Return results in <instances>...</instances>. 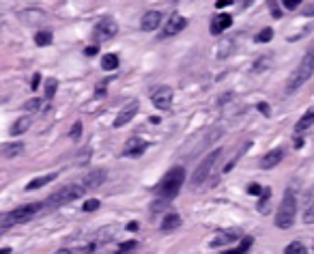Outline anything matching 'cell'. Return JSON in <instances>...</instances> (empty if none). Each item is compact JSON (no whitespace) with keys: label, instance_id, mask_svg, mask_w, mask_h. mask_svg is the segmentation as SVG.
<instances>
[{"label":"cell","instance_id":"cell-1","mask_svg":"<svg viewBox=\"0 0 314 254\" xmlns=\"http://www.w3.org/2000/svg\"><path fill=\"white\" fill-rule=\"evenodd\" d=\"M297 196H295V189L288 187L284 198H282L280 207H278V213H276V226L282 228V231H286V228H291L295 224V218H297Z\"/></svg>","mask_w":314,"mask_h":254},{"label":"cell","instance_id":"cell-2","mask_svg":"<svg viewBox=\"0 0 314 254\" xmlns=\"http://www.w3.org/2000/svg\"><path fill=\"white\" fill-rule=\"evenodd\" d=\"M312 74H314V50H308V52H305V56L301 58V62L297 65V69L291 74V78H288L286 91H288V93L297 91L299 86H303L305 82L310 80Z\"/></svg>","mask_w":314,"mask_h":254},{"label":"cell","instance_id":"cell-3","mask_svg":"<svg viewBox=\"0 0 314 254\" xmlns=\"http://www.w3.org/2000/svg\"><path fill=\"white\" fill-rule=\"evenodd\" d=\"M183 181H185V170L181 168H172L168 170L162 181L157 183V194L164 198V201H170V198H174L176 194H179V189L183 187Z\"/></svg>","mask_w":314,"mask_h":254},{"label":"cell","instance_id":"cell-4","mask_svg":"<svg viewBox=\"0 0 314 254\" xmlns=\"http://www.w3.org/2000/svg\"><path fill=\"white\" fill-rule=\"evenodd\" d=\"M39 209H41V203H28V205H22V207L13 209L11 213H5V216L0 218V220H3V224H0V233H3L5 228L13 226V224H22V222H28Z\"/></svg>","mask_w":314,"mask_h":254},{"label":"cell","instance_id":"cell-5","mask_svg":"<svg viewBox=\"0 0 314 254\" xmlns=\"http://www.w3.org/2000/svg\"><path fill=\"white\" fill-rule=\"evenodd\" d=\"M222 153L224 151L222 149H215V151H211L203 162L198 164V168H196V172L192 174V187H200L205 183V181L209 179V174H211V170H213V166L220 162V157H222Z\"/></svg>","mask_w":314,"mask_h":254},{"label":"cell","instance_id":"cell-6","mask_svg":"<svg viewBox=\"0 0 314 254\" xmlns=\"http://www.w3.org/2000/svg\"><path fill=\"white\" fill-rule=\"evenodd\" d=\"M82 194H84V187L82 185H67V187H60L58 192H54L45 201V205H47V207H60V205H67V203L78 201Z\"/></svg>","mask_w":314,"mask_h":254},{"label":"cell","instance_id":"cell-7","mask_svg":"<svg viewBox=\"0 0 314 254\" xmlns=\"http://www.w3.org/2000/svg\"><path fill=\"white\" fill-rule=\"evenodd\" d=\"M93 33H95V39H97V41H110V39L116 37V33H118V24L114 18L106 15V18H101L97 22V26H95Z\"/></svg>","mask_w":314,"mask_h":254},{"label":"cell","instance_id":"cell-8","mask_svg":"<svg viewBox=\"0 0 314 254\" xmlns=\"http://www.w3.org/2000/svg\"><path fill=\"white\" fill-rule=\"evenodd\" d=\"M185 26H187V20H185L183 15H179V13H172L170 18H168V22H166L162 37H174V35H179Z\"/></svg>","mask_w":314,"mask_h":254},{"label":"cell","instance_id":"cell-9","mask_svg":"<svg viewBox=\"0 0 314 254\" xmlns=\"http://www.w3.org/2000/svg\"><path fill=\"white\" fill-rule=\"evenodd\" d=\"M153 106L157 110H168L172 106V89L170 86H162V89H157L153 93Z\"/></svg>","mask_w":314,"mask_h":254},{"label":"cell","instance_id":"cell-10","mask_svg":"<svg viewBox=\"0 0 314 254\" xmlns=\"http://www.w3.org/2000/svg\"><path fill=\"white\" fill-rule=\"evenodd\" d=\"M103 181H106V170H101V168L91 170V172H88L86 177L82 179V187H84V189H95V187H99Z\"/></svg>","mask_w":314,"mask_h":254},{"label":"cell","instance_id":"cell-11","mask_svg":"<svg viewBox=\"0 0 314 254\" xmlns=\"http://www.w3.org/2000/svg\"><path fill=\"white\" fill-rule=\"evenodd\" d=\"M282 160H284V151L273 149V151H269V153H265V157L261 160V168L263 170H271V168H276Z\"/></svg>","mask_w":314,"mask_h":254},{"label":"cell","instance_id":"cell-12","mask_svg":"<svg viewBox=\"0 0 314 254\" xmlns=\"http://www.w3.org/2000/svg\"><path fill=\"white\" fill-rule=\"evenodd\" d=\"M230 24H232V18L228 13L213 15V20H211V35H222L226 28H230Z\"/></svg>","mask_w":314,"mask_h":254},{"label":"cell","instance_id":"cell-13","mask_svg":"<svg viewBox=\"0 0 314 254\" xmlns=\"http://www.w3.org/2000/svg\"><path fill=\"white\" fill-rule=\"evenodd\" d=\"M159 24H162V13H159V11H147L142 15V20H140V28L147 30V33H151V30H155Z\"/></svg>","mask_w":314,"mask_h":254},{"label":"cell","instance_id":"cell-14","mask_svg":"<svg viewBox=\"0 0 314 254\" xmlns=\"http://www.w3.org/2000/svg\"><path fill=\"white\" fill-rule=\"evenodd\" d=\"M136 112H138V101H132L130 106H125L123 110L118 112V116L114 118V127H123L132 121V118L136 116Z\"/></svg>","mask_w":314,"mask_h":254},{"label":"cell","instance_id":"cell-15","mask_svg":"<svg viewBox=\"0 0 314 254\" xmlns=\"http://www.w3.org/2000/svg\"><path fill=\"white\" fill-rule=\"evenodd\" d=\"M147 142H144L142 138H132L130 142L125 145V155L127 157H140L144 151H147Z\"/></svg>","mask_w":314,"mask_h":254},{"label":"cell","instance_id":"cell-16","mask_svg":"<svg viewBox=\"0 0 314 254\" xmlns=\"http://www.w3.org/2000/svg\"><path fill=\"white\" fill-rule=\"evenodd\" d=\"M303 222L305 224H312L314 222V187L305 194V203H303Z\"/></svg>","mask_w":314,"mask_h":254},{"label":"cell","instance_id":"cell-17","mask_svg":"<svg viewBox=\"0 0 314 254\" xmlns=\"http://www.w3.org/2000/svg\"><path fill=\"white\" fill-rule=\"evenodd\" d=\"M314 125V108H310L308 112H305L299 121L295 123V132L297 134H301V132H305V130H310V127Z\"/></svg>","mask_w":314,"mask_h":254},{"label":"cell","instance_id":"cell-18","mask_svg":"<svg viewBox=\"0 0 314 254\" xmlns=\"http://www.w3.org/2000/svg\"><path fill=\"white\" fill-rule=\"evenodd\" d=\"M58 177L56 172H52V174H43V177H37V179H33L30 183L26 185V189L28 192H33V189H39V187H43V185H47V183H52V181Z\"/></svg>","mask_w":314,"mask_h":254},{"label":"cell","instance_id":"cell-19","mask_svg":"<svg viewBox=\"0 0 314 254\" xmlns=\"http://www.w3.org/2000/svg\"><path fill=\"white\" fill-rule=\"evenodd\" d=\"M30 123H33V118L30 116H22L18 118L13 125H11V136H20V134H24L30 127Z\"/></svg>","mask_w":314,"mask_h":254},{"label":"cell","instance_id":"cell-20","mask_svg":"<svg viewBox=\"0 0 314 254\" xmlns=\"http://www.w3.org/2000/svg\"><path fill=\"white\" fill-rule=\"evenodd\" d=\"M181 226V216L179 213H168L162 220V231H174V228Z\"/></svg>","mask_w":314,"mask_h":254},{"label":"cell","instance_id":"cell-21","mask_svg":"<svg viewBox=\"0 0 314 254\" xmlns=\"http://www.w3.org/2000/svg\"><path fill=\"white\" fill-rule=\"evenodd\" d=\"M22 151H24L22 142H9V145H5L3 149H0V155L3 157H15V155H20Z\"/></svg>","mask_w":314,"mask_h":254},{"label":"cell","instance_id":"cell-22","mask_svg":"<svg viewBox=\"0 0 314 254\" xmlns=\"http://www.w3.org/2000/svg\"><path fill=\"white\" fill-rule=\"evenodd\" d=\"M101 67L106 71H114L118 67V56L116 54H106V56L101 58Z\"/></svg>","mask_w":314,"mask_h":254},{"label":"cell","instance_id":"cell-23","mask_svg":"<svg viewBox=\"0 0 314 254\" xmlns=\"http://www.w3.org/2000/svg\"><path fill=\"white\" fill-rule=\"evenodd\" d=\"M52 39H54V35L50 33V30H39V33L35 35V43L43 47V45H50Z\"/></svg>","mask_w":314,"mask_h":254},{"label":"cell","instance_id":"cell-24","mask_svg":"<svg viewBox=\"0 0 314 254\" xmlns=\"http://www.w3.org/2000/svg\"><path fill=\"white\" fill-rule=\"evenodd\" d=\"M252 248V239H249V237H245L243 241H241L237 248H232V250H228L226 254H247V250Z\"/></svg>","mask_w":314,"mask_h":254},{"label":"cell","instance_id":"cell-25","mask_svg":"<svg viewBox=\"0 0 314 254\" xmlns=\"http://www.w3.org/2000/svg\"><path fill=\"white\" fill-rule=\"evenodd\" d=\"M284 254H308V252H305V245H303V243L293 241V243H288V245H286Z\"/></svg>","mask_w":314,"mask_h":254},{"label":"cell","instance_id":"cell-26","mask_svg":"<svg viewBox=\"0 0 314 254\" xmlns=\"http://www.w3.org/2000/svg\"><path fill=\"white\" fill-rule=\"evenodd\" d=\"M271 37H273V30H271V28H263L261 33L256 35L254 41H256V43H267V41H271Z\"/></svg>","mask_w":314,"mask_h":254},{"label":"cell","instance_id":"cell-27","mask_svg":"<svg viewBox=\"0 0 314 254\" xmlns=\"http://www.w3.org/2000/svg\"><path fill=\"white\" fill-rule=\"evenodd\" d=\"M232 237H235V233H222L220 237H215V239L211 241V245H224V243H230V241H235Z\"/></svg>","mask_w":314,"mask_h":254},{"label":"cell","instance_id":"cell-28","mask_svg":"<svg viewBox=\"0 0 314 254\" xmlns=\"http://www.w3.org/2000/svg\"><path fill=\"white\" fill-rule=\"evenodd\" d=\"M56 89H58V82H56L54 78H50V80H47V84H45V97L52 99L54 95H56Z\"/></svg>","mask_w":314,"mask_h":254},{"label":"cell","instance_id":"cell-29","mask_svg":"<svg viewBox=\"0 0 314 254\" xmlns=\"http://www.w3.org/2000/svg\"><path fill=\"white\" fill-rule=\"evenodd\" d=\"M24 108H26L28 110V112H35V110H39V108H41V99H30V101H26V104H24Z\"/></svg>","mask_w":314,"mask_h":254},{"label":"cell","instance_id":"cell-30","mask_svg":"<svg viewBox=\"0 0 314 254\" xmlns=\"http://www.w3.org/2000/svg\"><path fill=\"white\" fill-rule=\"evenodd\" d=\"M82 209H84V211H95V209H99V201H97V198H91V201H86V203L82 205Z\"/></svg>","mask_w":314,"mask_h":254},{"label":"cell","instance_id":"cell-31","mask_svg":"<svg viewBox=\"0 0 314 254\" xmlns=\"http://www.w3.org/2000/svg\"><path fill=\"white\" fill-rule=\"evenodd\" d=\"M220 50H222V52H220V58H226L228 54L232 52V41H226V43H222V45H220Z\"/></svg>","mask_w":314,"mask_h":254},{"label":"cell","instance_id":"cell-32","mask_svg":"<svg viewBox=\"0 0 314 254\" xmlns=\"http://www.w3.org/2000/svg\"><path fill=\"white\" fill-rule=\"evenodd\" d=\"M80 134H82V123H74V127H71V134H69V136L71 138H74V140H78L80 138Z\"/></svg>","mask_w":314,"mask_h":254},{"label":"cell","instance_id":"cell-33","mask_svg":"<svg viewBox=\"0 0 314 254\" xmlns=\"http://www.w3.org/2000/svg\"><path fill=\"white\" fill-rule=\"evenodd\" d=\"M269 65H271V58H261V60L254 65V71H263V69H267Z\"/></svg>","mask_w":314,"mask_h":254},{"label":"cell","instance_id":"cell-34","mask_svg":"<svg viewBox=\"0 0 314 254\" xmlns=\"http://www.w3.org/2000/svg\"><path fill=\"white\" fill-rule=\"evenodd\" d=\"M282 5H284L286 9H299V7H301V3H299V0H284V3H282Z\"/></svg>","mask_w":314,"mask_h":254},{"label":"cell","instance_id":"cell-35","mask_svg":"<svg viewBox=\"0 0 314 254\" xmlns=\"http://www.w3.org/2000/svg\"><path fill=\"white\" fill-rule=\"evenodd\" d=\"M301 13H303V15H314V3H305V5L301 7Z\"/></svg>","mask_w":314,"mask_h":254},{"label":"cell","instance_id":"cell-36","mask_svg":"<svg viewBox=\"0 0 314 254\" xmlns=\"http://www.w3.org/2000/svg\"><path fill=\"white\" fill-rule=\"evenodd\" d=\"M247 192H249V194H263V192H265V189H263L261 185H256V183H252V185H247Z\"/></svg>","mask_w":314,"mask_h":254},{"label":"cell","instance_id":"cell-37","mask_svg":"<svg viewBox=\"0 0 314 254\" xmlns=\"http://www.w3.org/2000/svg\"><path fill=\"white\" fill-rule=\"evenodd\" d=\"M132 248H136V243H134V241H130V243H123V245H120V248H118V254H123V252H127V250H132Z\"/></svg>","mask_w":314,"mask_h":254},{"label":"cell","instance_id":"cell-38","mask_svg":"<svg viewBox=\"0 0 314 254\" xmlns=\"http://www.w3.org/2000/svg\"><path fill=\"white\" fill-rule=\"evenodd\" d=\"M271 13H273V18H282V13H280V9H278L276 3H271Z\"/></svg>","mask_w":314,"mask_h":254},{"label":"cell","instance_id":"cell-39","mask_svg":"<svg viewBox=\"0 0 314 254\" xmlns=\"http://www.w3.org/2000/svg\"><path fill=\"white\" fill-rule=\"evenodd\" d=\"M84 52H86V56H95V54H97V47H95V45H88Z\"/></svg>","mask_w":314,"mask_h":254},{"label":"cell","instance_id":"cell-40","mask_svg":"<svg viewBox=\"0 0 314 254\" xmlns=\"http://www.w3.org/2000/svg\"><path fill=\"white\" fill-rule=\"evenodd\" d=\"M39 80H41V76L35 74V76H33V82H30V86H33V89H37V86H39Z\"/></svg>","mask_w":314,"mask_h":254},{"label":"cell","instance_id":"cell-41","mask_svg":"<svg viewBox=\"0 0 314 254\" xmlns=\"http://www.w3.org/2000/svg\"><path fill=\"white\" fill-rule=\"evenodd\" d=\"M259 110H261V112H263V114H269V108H267V106H265V104H259Z\"/></svg>","mask_w":314,"mask_h":254},{"label":"cell","instance_id":"cell-42","mask_svg":"<svg viewBox=\"0 0 314 254\" xmlns=\"http://www.w3.org/2000/svg\"><path fill=\"white\" fill-rule=\"evenodd\" d=\"M56 254H74V252H71V250H58Z\"/></svg>","mask_w":314,"mask_h":254},{"label":"cell","instance_id":"cell-43","mask_svg":"<svg viewBox=\"0 0 314 254\" xmlns=\"http://www.w3.org/2000/svg\"><path fill=\"white\" fill-rule=\"evenodd\" d=\"M0 254H11V250L9 248H3V250H0Z\"/></svg>","mask_w":314,"mask_h":254}]
</instances>
